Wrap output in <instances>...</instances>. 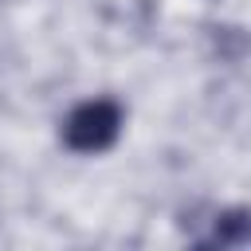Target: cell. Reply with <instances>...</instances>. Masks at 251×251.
I'll use <instances>...</instances> for the list:
<instances>
[{
    "label": "cell",
    "instance_id": "obj_1",
    "mask_svg": "<svg viewBox=\"0 0 251 251\" xmlns=\"http://www.w3.org/2000/svg\"><path fill=\"white\" fill-rule=\"evenodd\" d=\"M59 137L71 153H106L122 137V106L114 98H86L63 118Z\"/></svg>",
    "mask_w": 251,
    "mask_h": 251
},
{
    "label": "cell",
    "instance_id": "obj_2",
    "mask_svg": "<svg viewBox=\"0 0 251 251\" xmlns=\"http://www.w3.org/2000/svg\"><path fill=\"white\" fill-rule=\"evenodd\" d=\"M208 247H247L251 243V208H224L212 216V235L204 239Z\"/></svg>",
    "mask_w": 251,
    "mask_h": 251
}]
</instances>
